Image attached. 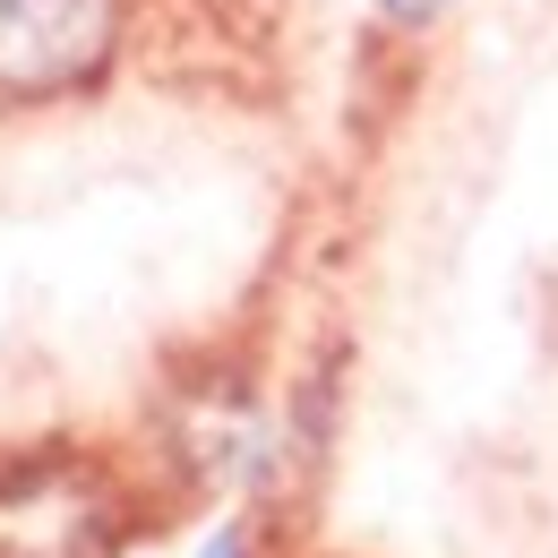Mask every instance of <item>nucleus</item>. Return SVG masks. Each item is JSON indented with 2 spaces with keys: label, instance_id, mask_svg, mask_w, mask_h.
<instances>
[{
  "label": "nucleus",
  "instance_id": "f257e3e1",
  "mask_svg": "<svg viewBox=\"0 0 558 558\" xmlns=\"http://www.w3.org/2000/svg\"><path fill=\"white\" fill-rule=\"evenodd\" d=\"M112 482L70 456L0 464V558H104L112 550Z\"/></svg>",
  "mask_w": 558,
  "mask_h": 558
},
{
  "label": "nucleus",
  "instance_id": "f03ea898",
  "mask_svg": "<svg viewBox=\"0 0 558 558\" xmlns=\"http://www.w3.org/2000/svg\"><path fill=\"white\" fill-rule=\"evenodd\" d=\"M121 0H0V95H70L112 61Z\"/></svg>",
  "mask_w": 558,
  "mask_h": 558
},
{
  "label": "nucleus",
  "instance_id": "7ed1b4c3",
  "mask_svg": "<svg viewBox=\"0 0 558 558\" xmlns=\"http://www.w3.org/2000/svg\"><path fill=\"white\" fill-rule=\"evenodd\" d=\"M378 17L387 26H429V17H447V0H378Z\"/></svg>",
  "mask_w": 558,
  "mask_h": 558
}]
</instances>
